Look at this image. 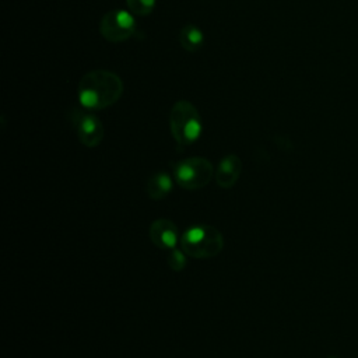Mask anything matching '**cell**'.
<instances>
[{
    "label": "cell",
    "mask_w": 358,
    "mask_h": 358,
    "mask_svg": "<svg viewBox=\"0 0 358 358\" xmlns=\"http://www.w3.org/2000/svg\"><path fill=\"white\" fill-rule=\"evenodd\" d=\"M123 94L120 77L109 70H92L84 74L77 87L80 103L90 110L105 109Z\"/></svg>",
    "instance_id": "6da1fadb"
},
{
    "label": "cell",
    "mask_w": 358,
    "mask_h": 358,
    "mask_svg": "<svg viewBox=\"0 0 358 358\" xmlns=\"http://www.w3.org/2000/svg\"><path fill=\"white\" fill-rule=\"evenodd\" d=\"M180 249L194 259H210L217 256L224 248L222 234L211 225H194L180 236Z\"/></svg>",
    "instance_id": "7a4b0ae2"
},
{
    "label": "cell",
    "mask_w": 358,
    "mask_h": 358,
    "mask_svg": "<svg viewBox=\"0 0 358 358\" xmlns=\"http://www.w3.org/2000/svg\"><path fill=\"white\" fill-rule=\"evenodd\" d=\"M169 127L179 147L193 144L203 130L199 110L189 101H178L169 112Z\"/></svg>",
    "instance_id": "3957f363"
},
{
    "label": "cell",
    "mask_w": 358,
    "mask_h": 358,
    "mask_svg": "<svg viewBox=\"0 0 358 358\" xmlns=\"http://www.w3.org/2000/svg\"><path fill=\"white\" fill-rule=\"evenodd\" d=\"M175 180L187 190H196L207 186L214 173L211 162L203 157H192L179 161L173 168Z\"/></svg>",
    "instance_id": "277c9868"
},
{
    "label": "cell",
    "mask_w": 358,
    "mask_h": 358,
    "mask_svg": "<svg viewBox=\"0 0 358 358\" xmlns=\"http://www.w3.org/2000/svg\"><path fill=\"white\" fill-rule=\"evenodd\" d=\"M99 32L109 42H123L136 32V20L126 10H110L101 18Z\"/></svg>",
    "instance_id": "5b68a950"
},
{
    "label": "cell",
    "mask_w": 358,
    "mask_h": 358,
    "mask_svg": "<svg viewBox=\"0 0 358 358\" xmlns=\"http://www.w3.org/2000/svg\"><path fill=\"white\" fill-rule=\"evenodd\" d=\"M77 138L85 147H96L103 138V124L91 112L74 108L69 113Z\"/></svg>",
    "instance_id": "8992f818"
},
{
    "label": "cell",
    "mask_w": 358,
    "mask_h": 358,
    "mask_svg": "<svg viewBox=\"0 0 358 358\" xmlns=\"http://www.w3.org/2000/svg\"><path fill=\"white\" fill-rule=\"evenodd\" d=\"M150 238L155 246L165 250L175 249V246L180 241L176 225L166 218H158L151 224Z\"/></svg>",
    "instance_id": "52a82bcc"
},
{
    "label": "cell",
    "mask_w": 358,
    "mask_h": 358,
    "mask_svg": "<svg viewBox=\"0 0 358 358\" xmlns=\"http://www.w3.org/2000/svg\"><path fill=\"white\" fill-rule=\"evenodd\" d=\"M241 172H242L241 158L235 154H229L220 161V165L215 171V182L220 187L229 189L238 182Z\"/></svg>",
    "instance_id": "ba28073f"
},
{
    "label": "cell",
    "mask_w": 358,
    "mask_h": 358,
    "mask_svg": "<svg viewBox=\"0 0 358 358\" xmlns=\"http://www.w3.org/2000/svg\"><path fill=\"white\" fill-rule=\"evenodd\" d=\"M172 190V179L165 172H157L151 175L145 183V193L152 200L165 199Z\"/></svg>",
    "instance_id": "9c48e42d"
},
{
    "label": "cell",
    "mask_w": 358,
    "mask_h": 358,
    "mask_svg": "<svg viewBox=\"0 0 358 358\" xmlns=\"http://www.w3.org/2000/svg\"><path fill=\"white\" fill-rule=\"evenodd\" d=\"M179 43L187 52L200 50L204 43L203 31L193 24H186L179 32Z\"/></svg>",
    "instance_id": "30bf717a"
},
{
    "label": "cell",
    "mask_w": 358,
    "mask_h": 358,
    "mask_svg": "<svg viewBox=\"0 0 358 358\" xmlns=\"http://www.w3.org/2000/svg\"><path fill=\"white\" fill-rule=\"evenodd\" d=\"M129 10L136 15H148L155 6V0H126Z\"/></svg>",
    "instance_id": "8fae6325"
},
{
    "label": "cell",
    "mask_w": 358,
    "mask_h": 358,
    "mask_svg": "<svg viewBox=\"0 0 358 358\" xmlns=\"http://www.w3.org/2000/svg\"><path fill=\"white\" fill-rule=\"evenodd\" d=\"M186 253L180 249H171L168 256H166V262L168 266L173 270V271H180L183 270V267L186 266Z\"/></svg>",
    "instance_id": "7c38bea8"
}]
</instances>
